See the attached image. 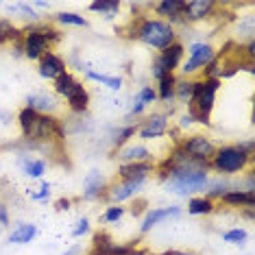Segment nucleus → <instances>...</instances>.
I'll use <instances>...</instances> for the list:
<instances>
[{"label": "nucleus", "mask_w": 255, "mask_h": 255, "mask_svg": "<svg viewBox=\"0 0 255 255\" xmlns=\"http://www.w3.org/2000/svg\"><path fill=\"white\" fill-rule=\"evenodd\" d=\"M164 255H194V253H181V251H168Z\"/></svg>", "instance_id": "48"}, {"label": "nucleus", "mask_w": 255, "mask_h": 255, "mask_svg": "<svg viewBox=\"0 0 255 255\" xmlns=\"http://www.w3.org/2000/svg\"><path fill=\"white\" fill-rule=\"evenodd\" d=\"M18 166H20L22 175H26L31 179H42L48 164H46V159H42V157H35V155H31V153H22L18 159Z\"/></svg>", "instance_id": "20"}, {"label": "nucleus", "mask_w": 255, "mask_h": 255, "mask_svg": "<svg viewBox=\"0 0 255 255\" xmlns=\"http://www.w3.org/2000/svg\"><path fill=\"white\" fill-rule=\"evenodd\" d=\"M11 55H13L15 59L24 57V48H22V39H18V42H13V46H11Z\"/></svg>", "instance_id": "43"}, {"label": "nucleus", "mask_w": 255, "mask_h": 255, "mask_svg": "<svg viewBox=\"0 0 255 255\" xmlns=\"http://www.w3.org/2000/svg\"><path fill=\"white\" fill-rule=\"evenodd\" d=\"M238 31H240V37L247 35L249 39H253V33H255V24H253V15L249 13L247 18H242L238 22Z\"/></svg>", "instance_id": "37"}, {"label": "nucleus", "mask_w": 255, "mask_h": 255, "mask_svg": "<svg viewBox=\"0 0 255 255\" xmlns=\"http://www.w3.org/2000/svg\"><path fill=\"white\" fill-rule=\"evenodd\" d=\"M131 39H137L148 48L155 50H164L170 44L177 42V31L172 24L159 20V18H150V15H137L135 22L131 26Z\"/></svg>", "instance_id": "1"}, {"label": "nucleus", "mask_w": 255, "mask_h": 255, "mask_svg": "<svg viewBox=\"0 0 255 255\" xmlns=\"http://www.w3.org/2000/svg\"><path fill=\"white\" fill-rule=\"evenodd\" d=\"M181 207L179 205H168V207H153V210L146 212V216L142 218V225H140V231L142 234H148L153 227H157L159 223L164 220H170V218H179L181 216Z\"/></svg>", "instance_id": "13"}, {"label": "nucleus", "mask_w": 255, "mask_h": 255, "mask_svg": "<svg viewBox=\"0 0 255 255\" xmlns=\"http://www.w3.org/2000/svg\"><path fill=\"white\" fill-rule=\"evenodd\" d=\"M125 214H127V210L123 205H109L105 214H103V223H118Z\"/></svg>", "instance_id": "36"}, {"label": "nucleus", "mask_w": 255, "mask_h": 255, "mask_svg": "<svg viewBox=\"0 0 255 255\" xmlns=\"http://www.w3.org/2000/svg\"><path fill=\"white\" fill-rule=\"evenodd\" d=\"M146 185V179H120L118 183L107 185L105 190V199L112 201L114 205H123L125 201L133 199L140 190Z\"/></svg>", "instance_id": "8"}, {"label": "nucleus", "mask_w": 255, "mask_h": 255, "mask_svg": "<svg viewBox=\"0 0 255 255\" xmlns=\"http://www.w3.org/2000/svg\"><path fill=\"white\" fill-rule=\"evenodd\" d=\"M175 83H177V77L175 74H166L161 81H157V88H155V94H157V101H172L175 98Z\"/></svg>", "instance_id": "27"}, {"label": "nucleus", "mask_w": 255, "mask_h": 255, "mask_svg": "<svg viewBox=\"0 0 255 255\" xmlns=\"http://www.w3.org/2000/svg\"><path fill=\"white\" fill-rule=\"evenodd\" d=\"M63 142L66 140V131L57 116H37L35 129H33L28 142Z\"/></svg>", "instance_id": "7"}, {"label": "nucleus", "mask_w": 255, "mask_h": 255, "mask_svg": "<svg viewBox=\"0 0 255 255\" xmlns=\"http://www.w3.org/2000/svg\"><path fill=\"white\" fill-rule=\"evenodd\" d=\"M0 229H2V227H0Z\"/></svg>", "instance_id": "50"}, {"label": "nucleus", "mask_w": 255, "mask_h": 255, "mask_svg": "<svg viewBox=\"0 0 255 255\" xmlns=\"http://www.w3.org/2000/svg\"><path fill=\"white\" fill-rule=\"evenodd\" d=\"M35 7H37V9H48L50 2H35Z\"/></svg>", "instance_id": "47"}, {"label": "nucleus", "mask_w": 255, "mask_h": 255, "mask_svg": "<svg viewBox=\"0 0 255 255\" xmlns=\"http://www.w3.org/2000/svg\"><path fill=\"white\" fill-rule=\"evenodd\" d=\"M249 168H253V155H247L236 144L216 146V153L210 159V170H216L220 177L240 175V172H247Z\"/></svg>", "instance_id": "3"}, {"label": "nucleus", "mask_w": 255, "mask_h": 255, "mask_svg": "<svg viewBox=\"0 0 255 255\" xmlns=\"http://www.w3.org/2000/svg\"><path fill=\"white\" fill-rule=\"evenodd\" d=\"M170 131V123H168V116L166 114H153L148 116L144 123L137 127V133L135 135L140 137V140L148 142V140H157V137L166 135V133Z\"/></svg>", "instance_id": "11"}, {"label": "nucleus", "mask_w": 255, "mask_h": 255, "mask_svg": "<svg viewBox=\"0 0 255 255\" xmlns=\"http://www.w3.org/2000/svg\"><path fill=\"white\" fill-rule=\"evenodd\" d=\"M192 125H194V120H192V116H190V114H185V116L179 118V127H181V129H185V127H192Z\"/></svg>", "instance_id": "45"}, {"label": "nucleus", "mask_w": 255, "mask_h": 255, "mask_svg": "<svg viewBox=\"0 0 255 255\" xmlns=\"http://www.w3.org/2000/svg\"><path fill=\"white\" fill-rule=\"evenodd\" d=\"M216 57V48L210 42H194L188 48V59L181 63V72L183 77H192L196 72H203V68Z\"/></svg>", "instance_id": "5"}, {"label": "nucleus", "mask_w": 255, "mask_h": 255, "mask_svg": "<svg viewBox=\"0 0 255 255\" xmlns=\"http://www.w3.org/2000/svg\"><path fill=\"white\" fill-rule=\"evenodd\" d=\"M135 98L142 103L144 107H148V105H153V103L157 101V94H155V88H153V85H144V88L135 94Z\"/></svg>", "instance_id": "35"}, {"label": "nucleus", "mask_w": 255, "mask_h": 255, "mask_svg": "<svg viewBox=\"0 0 255 255\" xmlns=\"http://www.w3.org/2000/svg\"><path fill=\"white\" fill-rule=\"evenodd\" d=\"M220 203L229 207H255V192H247V190H229L227 194H223Z\"/></svg>", "instance_id": "22"}, {"label": "nucleus", "mask_w": 255, "mask_h": 255, "mask_svg": "<svg viewBox=\"0 0 255 255\" xmlns=\"http://www.w3.org/2000/svg\"><path fill=\"white\" fill-rule=\"evenodd\" d=\"M70 205H72V201H70V199H57V201H55V210H57V212H66V210H70Z\"/></svg>", "instance_id": "42"}, {"label": "nucleus", "mask_w": 255, "mask_h": 255, "mask_svg": "<svg viewBox=\"0 0 255 255\" xmlns=\"http://www.w3.org/2000/svg\"><path fill=\"white\" fill-rule=\"evenodd\" d=\"M90 255H101V253H90Z\"/></svg>", "instance_id": "49"}, {"label": "nucleus", "mask_w": 255, "mask_h": 255, "mask_svg": "<svg viewBox=\"0 0 255 255\" xmlns=\"http://www.w3.org/2000/svg\"><path fill=\"white\" fill-rule=\"evenodd\" d=\"M37 112H33V109L28 107H22L20 114H18V125H20V131H22V137L28 140L31 137L33 129H35V123H37Z\"/></svg>", "instance_id": "26"}, {"label": "nucleus", "mask_w": 255, "mask_h": 255, "mask_svg": "<svg viewBox=\"0 0 255 255\" xmlns=\"http://www.w3.org/2000/svg\"><path fill=\"white\" fill-rule=\"evenodd\" d=\"M223 240L229 242V245H245V242L249 240V231L242 229V227H234V229L225 231V234H223Z\"/></svg>", "instance_id": "34"}, {"label": "nucleus", "mask_w": 255, "mask_h": 255, "mask_svg": "<svg viewBox=\"0 0 255 255\" xmlns=\"http://www.w3.org/2000/svg\"><path fill=\"white\" fill-rule=\"evenodd\" d=\"M120 164H133V161H153V150L146 148L144 144H125L123 148L116 150L114 155Z\"/></svg>", "instance_id": "16"}, {"label": "nucleus", "mask_w": 255, "mask_h": 255, "mask_svg": "<svg viewBox=\"0 0 255 255\" xmlns=\"http://www.w3.org/2000/svg\"><path fill=\"white\" fill-rule=\"evenodd\" d=\"M50 192H53V185L48 181H42L37 192H31V190H28V196H31V201H46L50 196Z\"/></svg>", "instance_id": "38"}, {"label": "nucleus", "mask_w": 255, "mask_h": 255, "mask_svg": "<svg viewBox=\"0 0 255 255\" xmlns=\"http://www.w3.org/2000/svg\"><path fill=\"white\" fill-rule=\"evenodd\" d=\"M135 133H137V125H123V127H120V129L112 135L114 148L118 150V148H123L125 144H129L131 137H135Z\"/></svg>", "instance_id": "31"}, {"label": "nucleus", "mask_w": 255, "mask_h": 255, "mask_svg": "<svg viewBox=\"0 0 255 255\" xmlns=\"http://www.w3.org/2000/svg\"><path fill=\"white\" fill-rule=\"evenodd\" d=\"M53 90L57 96H61L63 101L68 103V109H70L72 114H81L83 116L85 112L90 109V92L85 90V85L77 81L72 72H63L61 77H57L53 81Z\"/></svg>", "instance_id": "2"}, {"label": "nucleus", "mask_w": 255, "mask_h": 255, "mask_svg": "<svg viewBox=\"0 0 255 255\" xmlns=\"http://www.w3.org/2000/svg\"><path fill=\"white\" fill-rule=\"evenodd\" d=\"M179 146H181V150L188 155V157L199 159V161H210L214 157V153H216V144H214L207 135H201V133L185 137Z\"/></svg>", "instance_id": "9"}, {"label": "nucleus", "mask_w": 255, "mask_h": 255, "mask_svg": "<svg viewBox=\"0 0 255 255\" xmlns=\"http://www.w3.org/2000/svg\"><path fill=\"white\" fill-rule=\"evenodd\" d=\"M107 181L103 177L101 170H90L88 175L83 177V194L81 199L83 201H96L101 196H105V190H107Z\"/></svg>", "instance_id": "15"}, {"label": "nucleus", "mask_w": 255, "mask_h": 255, "mask_svg": "<svg viewBox=\"0 0 255 255\" xmlns=\"http://www.w3.org/2000/svg\"><path fill=\"white\" fill-rule=\"evenodd\" d=\"M216 212V203L207 196H192L188 201V214L190 216H210Z\"/></svg>", "instance_id": "23"}, {"label": "nucleus", "mask_w": 255, "mask_h": 255, "mask_svg": "<svg viewBox=\"0 0 255 255\" xmlns=\"http://www.w3.org/2000/svg\"><path fill=\"white\" fill-rule=\"evenodd\" d=\"M236 146L240 148V150H245L247 155H253V153H255V150H253V140H245V142H238Z\"/></svg>", "instance_id": "44"}, {"label": "nucleus", "mask_w": 255, "mask_h": 255, "mask_svg": "<svg viewBox=\"0 0 255 255\" xmlns=\"http://www.w3.org/2000/svg\"><path fill=\"white\" fill-rule=\"evenodd\" d=\"M26 107L37 112L39 116H55V112L59 109V101L53 94H46V92H37V94L26 96Z\"/></svg>", "instance_id": "17"}, {"label": "nucleus", "mask_w": 255, "mask_h": 255, "mask_svg": "<svg viewBox=\"0 0 255 255\" xmlns=\"http://www.w3.org/2000/svg\"><path fill=\"white\" fill-rule=\"evenodd\" d=\"M83 72H85V77H88L90 81H96V83L105 85L107 90L118 92L120 88H123V79H120V77H114V74H105V72L90 70V66H85V68H83Z\"/></svg>", "instance_id": "24"}, {"label": "nucleus", "mask_w": 255, "mask_h": 255, "mask_svg": "<svg viewBox=\"0 0 255 255\" xmlns=\"http://www.w3.org/2000/svg\"><path fill=\"white\" fill-rule=\"evenodd\" d=\"M114 247V238L107 234V231H96L94 234V238H92V249H94V251L92 253H101V255H105L109 249Z\"/></svg>", "instance_id": "32"}, {"label": "nucleus", "mask_w": 255, "mask_h": 255, "mask_svg": "<svg viewBox=\"0 0 255 255\" xmlns=\"http://www.w3.org/2000/svg\"><path fill=\"white\" fill-rule=\"evenodd\" d=\"M218 9L220 4L214 2V0H185L183 20L185 24H190V22H205L214 18Z\"/></svg>", "instance_id": "10"}, {"label": "nucleus", "mask_w": 255, "mask_h": 255, "mask_svg": "<svg viewBox=\"0 0 255 255\" xmlns=\"http://www.w3.org/2000/svg\"><path fill=\"white\" fill-rule=\"evenodd\" d=\"M90 231V218L88 216H81L77 220V227L72 229V238H81V236H85Z\"/></svg>", "instance_id": "39"}, {"label": "nucleus", "mask_w": 255, "mask_h": 255, "mask_svg": "<svg viewBox=\"0 0 255 255\" xmlns=\"http://www.w3.org/2000/svg\"><path fill=\"white\" fill-rule=\"evenodd\" d=\"M183 55H185V46L181 42H175L168 46V48L161 50L157 55V61L166 68L168 74H175V70L183 63Z\"/></svg>", "instance_id": "18"}, {"label": "nucleus", "mask_w": 255, "mask_h": 255, "mask_svg": "<svg viewBox=\"0 0 255 255\" xmlns=\"http://www.w3.org/2000/svg\"><path fill=\"white\" fill-rule=\"evenodd\" d=\"M68 70V63L61 59L57 53H46L42 59L37 61V72H39V77L46 79V81H55L57 77H61L63 72Z\"/></svg>", "instance_id": "14"}, {"label": "nucleus", "mask_w": 255, "mask_h": 255, "mask_svg": "<svg viewBox=\"0 0 255 255\" xmlns=\"http://www.w3.org/2000/svg\"><path fill=\"white\" fill-rule=\"evenodd\" d=\"M155 161H133V164H120L118 177L120 179H146L155 175Z\"/></svg>", "instance_id": "19"}, {"label": "nucleus", "mask_w": 255, "mask_h": 255, "mask_svg": "<svg viewBox=\"0 0 255 255\" xmlns=\"http://www.w3.org/2000/svg\"><path fill=\"white\" fill-rule=\"evenodd\" d=\"M150 74H153V79H155V81H161L168 72H166V68L161 66V63H159L157 59H155V61H153V66H150Z\"/></svg>", "instance_id": "40"}, {"label": "nucleus", "mask_w": 255, "mask_h": 255, "mask_svg": "<svg viewBox=\"0 0 255 255\" xmlns=\"http://www.w3.org/2000/svg\"><path fill=\"white\" fill-rule=\"evenodd\" d=\"M57 22L61 26H88V20L83 15L74 13V11H61V13H57Z\"/></svg>", "instance_id": "33"}, {"label": "nucleus", "mask_w": 255, "mask_h": 255, "mask_svg": "<svg viewBox=\"0 0 255 255\" xmlns=\"http://www.w3.org/2000/svg\"><path fill=\"white\" fill-rule=\"evenodd\" d=\"M240 216L247 218L249 223H253V207H242V210H240Z\"/></svg>", "instance_id": "46"}, {"label": "nucleus", "mask_w": 255, "mask_h": 255, "mask_svg": "<svg viewBox=\"0 0 255 255\" xmlns=\"http://www.w3.org/2000/svg\"><path fill=\"white\" fill-rule=\"evenodd\" d=\"M210 170H185V172H170L164 183H166V190L177 196H190L194 192H203L205 190L207 181H210Z\"/></svg>", "instance_id": "4"}, {"label": "nucleus", "mask_w": 255, "mask_h": 255, "mask_svg": "<svg viewBox=\"0 0 255 255\" xmlns=\"http://www.w3.org/2000/svg\"><path fill=\"white\" fill-rule=\"evenodd\" d=\"M120 9H123V2H118V0H96V2H90V11H94V13H103L105 18H114V15H118Z\"/></svg>", "instance_id": "29"}, {"label": "nucleus", "mask_w": 255, "mask_h": 255, "mask_svg": "<svg viewBox=\"0 0 255 255\" xmlns=\"http://www.w3.org/2000/svg\"><path fill=\"white\" fill-rule=\"evenodd\" d=\"M229 190H231V185H229V181H225L223 177L214 179V181L210 179L205 185V196L212 201H216V199H223V194H227Z\"/></svg>", "instance_id": "30"}, {"label": "nucleus", "mask_w": 255, "mask_h": 255, "mask_svg": "<svg viewBox=\"0 0 255 255\" xmlns=\"http://www.w3.org/2000/svg\"><path fill=\"white\" fill-rule=\"evenodd\" d=\"M22 48H24V57L31 61H39L46 53H50L53 44L50 39L42 33L39 24H31L24 28V35H22Z\"/></svg>", "instance_id": "6"}, {"label": "nucleus", "mask_w": 255, "mask_h": 255, "mask_svg": "<svg viewBox=\"0 0 255 255\" xmlns=\"http://www.w3.org/2000/svg\"><path fill=\"white\" fill-rule=\"evenodd\" d=\"M159 20L168 22V24H185L183 20V9H185V0H159V2L150 4Z\"/></svg>", "instance_id": "12"}, {"label": "nucleus", "mask_w": 255, "mask_h": 255, "mask_svg": "<svg viewBox=\"0 0 255 255\" xmlns=\"http://www.w3.org/2000/svg\"><path fill=\"white\" fill-rule=\"evenodd\" d=\"M37 238V225L33 223H18L13 227V231L9 234L11 245H31Z\"/></svg>", "instance_id": "21"}, {"label": "nucleus", "mask_w": 255, "mask_h": 255, "mask_svg": "<svg viewBox=\"0 0 255 255\" xmlns=\"http://www.w3.org/2000/svg\"><path fill=\"white\" fill-rule=\"evenodd\" d=\"M24 35V31L18 28L11 20H0V46L9 44V42H18Z\"/></svg>", "instance_id": "28"}, {"label": "nucleus", "mask_w": 255, "mask_h": 255, "mask_svg": "<svg viewBox=\"0 0 255 255\" xmlns=\"http://www.w3.org/2000/svg\"><path fill=\"white\" fill-rule=\"evenodd\" d=\"M175 98L181 105H192V101H194V81L192 79H177V83H175Z\"/></svg>", "instance_id": "25"}, {"label": "nucleus", "mask_w": 255, "mask_h": 255, "mask_svg": "<svg viewBox=\"0 0 255 255\" xmlns=\"http://www.w3.org/2000/svg\"><path fill=\"white\" fill-rule=\"evenodd\" d=\"M9 223H11V216H9V207H7V203H2L0 201V227H9Z\"/></svg>", "instance_id": "41"}]
</instances>
